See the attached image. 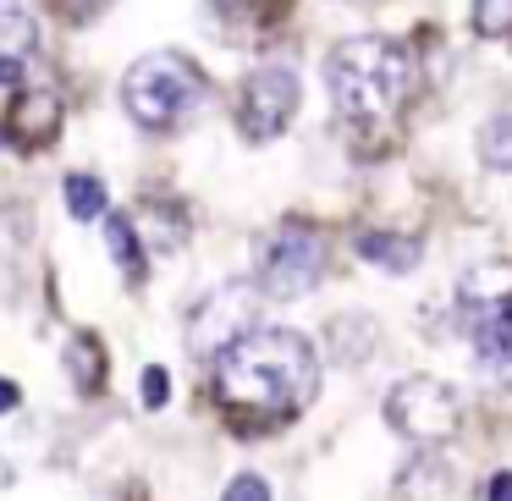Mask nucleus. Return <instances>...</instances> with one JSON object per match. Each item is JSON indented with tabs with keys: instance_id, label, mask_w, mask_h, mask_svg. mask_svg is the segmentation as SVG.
<instances>
[{
	"instance_id": "nucleus-1",
	"label": "nucleus",
	"mask_w": 512,
	"mask_h": 501,
	"mask_svg": "<svg viewBox=\"0 0 512 501\" xmlns=\"http://www.w3.org/2000/svg\"><path fill=\"white\" fill-rule=\"evenodd\" d=\"M215 391L232 413L292 419L320 391V358H314L309 336L287 331V325H254L215 358Z\"/></svg>"
},
{
	"instance_id": "nucleus-2",
	"label": "nucleus",
	"mask_w": 512,
	"mask_h": 501,
	"mask_svg": "<svg viewBox=\"0 0 512 501\" xmlns=\"http://www.w3.org/2000/svg\"><path fill=\"white\" fill-rule=\"evenodd\" d=\"M325 89L342 122H391L419 89V61L408 56V45L380 34L342 39L325 61Z\"/></svg>"
},
{
	"instance_id": "nucleus-3",
	"label": "nucleus",
	"mask_w": 512,
	"mask_h": 501,
	"mask_svg": "<svg viewBox=\"0 0 512 501\" xmlns=\"http://www.w3.org/2000/svg\"><path fill=\"white\" fill-rule=\"evenodd\" d=\"M204 100H210V78L188 56H177V50H155V56L133 61V72L122 78V105L149 133H166V127L188 122Z\"/></svg>"
},
{
	"instance_id": "nucleus-4",
	"label": "nucleus",
	"mask_w": 512,
	"mask_h": 501,
	"mask_svg": "<svg viewBox=\"0 0 512 501\" xmlns=\"http://www.w3.org/2000/svg\"><path fill=\"white\" fill-rule=\"evenodd\" d=\"M325 237L320 232H309V226H276V232L259 243V254H254V265H259V292L265 298H281V303H292V298H303V292H314L320 287V276H325Z\"/></svg>"
},
{
	"instance_id": "nucleus-5",
	"label": "nucleus",
	"mask_w": 512,
	"mask_h": 501,
	"mask_svg": "<svg viewBox=\"0 0 512 501\" xmlns=\"http://www.w3.org/2000/svg\"><path fill=\"white\" fill-rule=\"evenodd\" d=\"M259 309H265L259 281H221V287L193 309V325H188L193 358H210V364H215L237 336H248L259 325Z\"/></svg>"
},
{
	"instance_id": "nucleus-6",
	"label": "nucleus",
	"mask_w": 512,
	"mask_h": 501,
	"mask_svg": "<svg viewBox=\"0 0 512 501\" xmlns=\"http://www.w3.org/2000/svg\"><path fill=\"white\" fill-rule=\"evenodd\" d=\"M386 424L408 441H441L463 424V402H457L452 386L430 375H413V380H397L386 397Z\"/></svg>"
},
{
	"instance_id": "nucleus-7",
	"label": "nucleus",
	"mask_w": 512,
	"mask_h": 501,
	"mask_svg": "<svg viewBox=\"0 0 512 501\" xmlns=\"http://www.w3.org/2000/svg\"><path fill=\"white\" fill-rule=\"evenodd\" d=\"M292 111H298V78L287 67L248 72L243 94H237V127H243L248 144H265V138L287 133Z\"/></svg>"
},
{
	"instance_id": "nucleus-8",
	"label": "nucleus",
	"mask_w": 512,
	"mask_h": 501,
	"mask_svg": "<svg viewBox=\"0 0 512 501\" xmlns=\"http://www.w3.org/2000/svg\"><path fill=\"white\" fill-rule=\"evenodd\" d=\"M56 133H61V100H56L50 89H28V94H17V100L6 105L0 138H6V144H17L23 155L45 149Z\"/></svg>"
},
{
	"instance_id": "nucleus-9",
	"label": "nucleus",
	"mask_w": 512,
	"mask_h": 501,
	"mask_svg": "<svg viewBox=\"0 0 512 501\" xmlns=\"http://www.w3.org/2000/svg\"><path fill=\"white\" fill-rule=\"evenodd\" d=\"M474 358H479V375L490 386H512V303H485L474 309Z\"/></svg>"
},
{
	"instance_id": "nucleus-10",
	"label": "nucleus",
	"mask_w": 512,
	"mask_h": 501,
	"mask_svg": "<svg viewBox=\"0 0 512 501\" xmlns=\"http://www.w3.org/2000/svg\"><path fill=\"white\" fill-rule=\"evenodd\" d=\"M39 56V28L28 12H0V89H17Z\"/></svg>"
},
{
	"instance_id": "nucleus-11",
	"label": "nucleus",
	"mask_w": 512,
	"mask_h": 501,
	"mask_svg": "<svg viewBox=\"0 0 512 501\" xmlns=\"http://www.w3.org/2000/svg\"><path fill=\"white\" fill-rule=\"evenodd\" d=\"M380 331L369 314H342V320H331V353L336 364H364L369 353H375Z\"/></svg>"
},
{
	"instance_id": "nucleus-12",
	"label": "nucleus",
	"mask_w": 512,
	"mask_h": 501,
	"mask_svg": "<svg viewBox=\"0 0 512 501\" xmlns=\"http://www.w3.org/2000/svg\"><path fill=\"white\" fill-rule=\"evenodd\" d=\"M358 254H364L369 265H380V270H413V265L424 259V248H419V237L364 232V237H358Z\"/></svg>"
},
{
	"instance_id": "nucleus-13",
	"label": "nucleus",
	"mask_w": 512,
	"mask_h": 501,
	"mask_svg": "<svg viewBox=\"0 0 512 501\" xmlns=\"http://www.w3.org/2000/svg\"><path fill=\"white\" fill-rule=\"evenodd\" d=\"M105 248H111L116 270L138 287V281H144V248H138V226L127 221V215H111V221H105Z\"/></svg>"
},
{
	"instance_id": "nucleus-14",
	"label": "nucleus",
	"mask_w": 512,
	"mask_h": 501,
	"mask_svg": "<svg viewBox=\"0 0 512 501\" xmlns=\"http://www.w3.org/2000/svg\"><path fill=\"white\" fill-rule=\"evenodd\" d=\"M67 375L78 391H100L105 386V347L94 336H72L67 342Z\"/></svg>"
},
{
	"instance_id": "nucleus-15",
	"label": "nucleus",
	"mask_w": 512,
	"mask_h": 501,
	"mask_svg": "<svg viewBox=\"0 0 512 501\" xmlns=\"http://www.w3.org/2000/svg\"><path fill=\"white\" fill-rule=\"evenodd\" d=\"M512 298V265H490V270H468L463 276V303L485 309V303H507Z\"/></svg>"
},
{
	"instance_id": "nucleus-16",
	"label": "nucleus",
	"mask_w": 512,
	"mask_h": 501,
	"mask_svg": "<svg viewBox=\"0 0 512 501\" xmlns=\"http://www.w3.org/2000/svg\"><path fill=\"white\" fill-rule=\"evenodd\" d=\"M479 160H485L490 171H512V111L490 116V122L479 127Z\"/></svg>"
},
{
	"instance_id": "nucleus-17",
	"label": "nucleus",
	"mask_w": 512,
	"mask_h": 501,
	"mask_svg": "<svg viewBox=\"0 0 512 501\" xmlns=\"http://www.w3.org/2000/svg\"><path fill=\"white\" fill-rule=\"evenodd\" d=\"M67 210H72V221H100L105 215V182L100 177H67Z\"/></svg>"
},
{
	"instance_id": "nucleus-18",
	"label": "nucleus",
	"mask_w": 512,
	"mask_h": 501,
	"mask_svg": "<svg viewBox=\"0 0 512 501\" xmlns=\"http://www.w3.org/2000/svg\"><path fill=\"white\" fill-rule=\"evenodd\" d=\"M474 34L507 39L512 34V0H474Z\"/></svg>"
},
{
	"instance_id": "nucleus-19",
	"label": "nucleus",
	"mask_w": 512,
	"mask_h": 501,
	"mask_svg": "<svg viewBox=\"0 0 512 501\" xmlns=\"http://www.w3.org/2000/svg\"><path fill=\"white\" fill-rule=\"evenodd\" d=\"M221 501H270V485L259 474H237L232 485L221 490Z\"/></svg>"
},
{
	"instance_id": "nucleus-20",
	"label": "nucleus",
	"mask_w": 512,
	"mask_h": 501,
	"mask_svg": "<svg viewBox=\"0 0 512 501\" xmlns=\"http://www.w3.org/2000/svg\"><path fill=\"white\" fill-rule=\"evenodd\" d=\"M166 397H171L166 369H149V375H144V402H149V408H166Z\"/></svg>"
},
{
	"instance_id": "nucleus-21",
	"label": "nucleus",
	"mask_w": 512,
	"mask_h": 501,
	"mask_svg": "<svg viewBox=\"0 0 512 501\" xmlns=\"http://www.w3.org/2000/svg\"><path fill=\"white\" fill-rule=\"evenodd\" d=\"M210 6H215L221 17H232V23H243V17H254L265 0H210Z\"/></svg>"
},
{
	"instance_id": "nucleus-22",
	"label": "nucleus",
	"mask_w": 512,
	"mask_h": 501,
	"mask_svg": "<svg viewBox=\"0 0 512 501\" xmlns=\"http://www.w3.org/2000/svg\"><path fill=\"white\" fill-rule=\"evenodd\" d=\"M485 501H512V474H496V479H490Z\"/></svg>"
},
{
	"instance_id": "nucleus-23",
	"label": "nucleus",
	"mask_w": 512,
	"mask_h": 501,
	"mask_svg": "<svg viewBox=\"0 0 512 501\" xmlns=\"http://www.w3.org/2000/svg\"><path fill=\"white\" fill-rule=\"evenodd\" d=\"M17 408V386L12 380H0V413H12Z\"/></svg>"
},
{
	"instance_id": "nucleus-24",
	"label": "nucleus",
	"mask_w": 512,
	"mask_h": 501,
	"mask_svg": "<svg viewBox=\"0 0 512 501\" xmlns=\"http://www.w3.org/2000/svg\"><path fill=\"white\" fill-rule=\"evenodd\" d=\"M358 6H369V0H358Z\"/></svg>"
}]
</instances>
